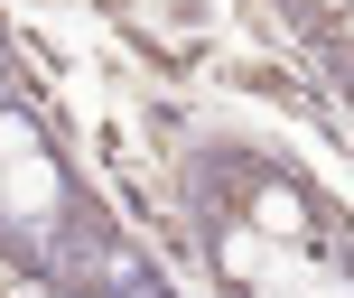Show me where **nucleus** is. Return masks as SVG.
I'll return each mask as SVG.
<instances>
[{
	"mask_svg": "<svg viewBox=\"0 0 354 298\" xmlns=\"http://www.w3.org/2000/svg\"><path fill=\"white\" fill-rule=\"evenodd\" d=\"M0 158H37V140H28V122H0Z\"/></svg>",
	"mask_w": 354,
	"mask_h": 298,
	"instance_id": "20e7f679",
	"label": "nucleus"
},
{
	"mask_svg": "<svg viewBox=\"0 0 354 298\" xmlns=\"http://www.w3.org/2000/svg\"><path fill=\"white\" fill-rule=\"evenodd\" d=\"M224 270H261V233H233V243H224Z\"/></svg>",
	"mask_w": 354,
	"mask_h": 298,
	"instance_id": "7ed1b4c3",
	"label": "nucleus"
},
{
	"mask_svg": "<svg viewBox=\"0 0 354 298\" xmlns=\"http://www.w3.org/2000/svg\"><path fill=\"white\" fill-rule=\"evenodd\" d=\"M0 214H10V187H0Z\"/></svg>",
	"mask_w": 354,
	"mask_h": 298,
	"instance_id": "39448f33",
	"label": "nucleus"
},
{
	"mask_svg": "<svg viewBox=\"0 0 354 298\" xmlns=\"http://www.w3.org/2000/svg\"><path fill=\"white\" fill-rule=\"evenodd\" d=\"M10 205H56V168L47 158H10Z\"/></svg>",
	"mask_w": 354,
	"mask_h": 298,
	"instance_id": "f257e3e1",
	"label": "nucleus"
},
{
	"mask_svg": "<svg viewBox=\"0 0 354 298\" xmlns=\"http://www.w3.org/2000/svg\"><path fill=\"white\" fill-rule=\"evenodd\" d=\"M261 233H270V243H289V233H299V196H289V187L261 196Z\"/></svg>",
	"mask_w": 354,
	"mask_h": 298,
	"instance_id": "f03ea898",
	"label": "nucleus"
}]
</instances>
